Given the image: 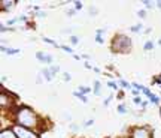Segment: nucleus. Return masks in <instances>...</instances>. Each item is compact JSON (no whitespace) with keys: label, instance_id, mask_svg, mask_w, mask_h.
<instances>
[{"label":"nucleus","instance_id":"nucleus-1","mask_svg":"<svg viewBox=\"0 0 161 138\" xmlns=\"http://www.w3.org/2000/svg\"><path fill=\"white\" fill-rule=\"evenodd\" d=\"M16 125L29 128V129H34L38 128V116L31 108L27 107H21L16 111Z\"/></svg>","mask_w":161,"mask_h":138},{"label":"nucleus","instance_id":"nucleus-2","mask_svg":"<svg viewBox=\"0 0 161 138\" xmlns=\"http://www.w3.org/2000/svg\"><path fill=\"white\" fill-rule=\"evenodd\" d=\"M112 50L116 53H127L131 50V41L128 36H124V34H118L113 42H112Z\"/></svg>","mask_w":161,"mask_h":138},{"label":"nucleus","instance_id":"nucleus-3","mask_svg":"<svg viewBox=\"0 0 161 138\" xmlns=\"http://www.w3.org/2000/svg\"><path fill=\"white\" fill-rule=\"evenodd\" d=\"M12 129H14V132L16 134L18 138H39V135L36 134V132H33L31 129H29V128H24V126H20V125H15Z\"/></svg>","mask_w":161,"mask_h":138},{"label":"nucleus","instance_id":"nucleus-4","mask_svg":"<svg viewBox=\"0 0 161 138\" xmlns=\"http://www.w3.org/2000/svg\"><path fill=\"white\" fill-rule=\"evenodd\" d=\"M131 138H151V132L148 131V128H134Z\"/></svg>","mask_w":161,"mask_h":138},{"label":"nucleus","instance_id":"nucleus-5","mask_svg":"<svg viewBox=\"0 0 161 138\" xmlns=\"http://www.w3.org/2000/svg\"><path fill=\"white\" fill-rule=\"evenodd\" d=\"M0 138H18V137L14 132V129H3V131L0 132Z\"/></svg>","mask_w":161,"mask_h":138},{"label":"nucleus","instance_id":"nucleus-6","mask_svg":"<svg viewBox=\"0 0 161 138\" xmlns=\"http://www.w3.org/2000/svg\"><path fill=\"white\" fill-rule=\"evenodd\" d=\"M0 99H2V101H0V102H2V108H8L9 107V104H11V99H9V95L8 93H2V96H0Z\"/></svg>","mask_w":161,"mask_h":138},{"label":"nucleus","instance_id":"nucleus-7","mask_svg":"<svg viewBox=\"0 0 161 138\" xmlns=\"http://www.w3.org/2000/svg\"><path fill=\"white\" fill-rule=\"evenodd\" d=\"M14 0H8V2H2V8L3 9H9V8H12L14 6Z\"/></svg>","mask_w":161,"mask_h":138},{"label":"nucleus","instance_id":"nucleus-8","mask_svg":"<svg viewBox=\"0 0 161 138\" xmlns=\"http://www.w3.org/2000/svg\"><path fill=\"white\" fill-rule=\"evenodd\" d=\"M43 75H45V78H46L48 81L52 80V72L49 71V69H43Z\"/></svg>","mask_w":161,"mask_h":138},{"label":"nucleus","instance_id":"nucleus-9","mask_svg":"<svg viewBox=\"0 0 161 138\" xmlns=\"http://www.w3.org/2000/svg\"><path fill=\"white\" fill-rule=\"evenodd\" d=\"M2 50L5 51V53H8V54H16L20 50H14V48H5V47H2Z\"/></svg>","mask_w":161,"mask_h":138},{"label":"nucleus","instance_id":"nucleus-10","mask_svg":"<svg viewBox=\"0 0 161 138\" xmlns=\"http://www.w3.org/2000/svg\"><path fill=\"white\" fill-rule=\"evenodd\" d=\"M75 96H78L80 101H82V102H87L88 99H87V96H85V95L84 93H78V92H75Z\"/></svg>","mask_w":161,"mask_h":138},{"label":"nucleus","instance_id":"nucleus-11","mask_svg":"<svg viewBox=\"0 0 161 138\" xmlns=\"http://www.w3.org/2000/svg\"><path fill=\"white\" fill-rule=\"evenodd\" d=\"M94 86H96L94 93H96V95H100V83H98V81H96V83H94Z\"/></svg>","mask_w":161,"mask_h":138},{"label":"nucleus","instance_id":"nucleus-12","mask_svg":"<svg viewBox=\"0 0 161 138\" xmlns=\"http://www.w3.org/2000/svg\"><path fill=\"white\" fill-rule=\"evenodd\" d=\"M36 57H38L39 60H46V56H45L43 53H38V54H36Z\"/></svg>","mask_w":161,"mask_h":138},{"label":"nucleus","instance_id":"nucleus-13","mask_svg":"<svg viewBox=\"0 0 161 138\" xmlns=\"http://www.w3.org/2000/svg\"><path fill=\"white\" fill-rule=\"evenodd\" d=\"M107 84H109V87H111V89H113V90H116V89H118V86H116V83H112V81H109Z\"/></svg>","mask_w":161,"mask_h":138},{"label":"nucleus","instance_id":"nucleus-14","mask_svg":"<svg viewBox=\"0 0 161 138\" xmlns=\"http://www.w3.org/2000/svg\"><path fill=\"white\" fill-rule=\"evenodd\" d=\"M118 111H119V113H121V114H124V113H125V111H127V108H125L124 105H119V107H118Z\"/></svg>","mask_w":161,"mask_h":138},{"label":"nucleus","instance_id":"nucleus-15","mask_svg":"<svg viewBox=\"0 0 161 138\" xmlns=\"http://www.w3.org/2000/svg\"><path fill=\"white\" fill-rule=\"evenodd\" d=\"M140 27H142L140 24H137V26H133V27H131V30H133V32H140Z\"/></svg>","mask_w":161,"mask_h":138},{"label":"nucleus","instance_id":"nucleus-16","mask_svg":"<svg viewBox=\"0 0 161 138\" xmlns=\"http://www.w3.org/2000/svg\"><path fill=\"white\" fill-rule=\"evenodd\" d=\"M152 47H154V45H152V42H146V44H145V50L148 51V50H152Z\"/></svg>","mask_w":161,"mask_h":138},{"label":"nucleus","instance_id":"nucleus-17","mask_svg":"<svg viewBox=\"0 0 161 138\" xmlns=\"http://www.w3.org/2000/svg\"><path fill=\"white\" fill-rule=\"evenodd\" d=\"M149 98H151V101L154 102V104H158V98H157V96H154L152 93H151V96H149Z\"/></svg>","mask_w":161,"mask_h":138},{"label":"nucleus","instance_id":"nucleus-18","mask_svg":"<svg viewBox=\"0 0 161 138\" xmlns=\"http://www.w3.org/2000/svg\"><path fill=\"white\" fill-rule=\"evenodd\" d=\"M79 90L82 92V93H88V92H89V89H88V87H84V86H80V87H79Z\"/></svg>","mask_w":161,"mask_h":138},{"label":"nucleus","instance_id":"nucleus-19","mask_svg":"<svg viewBox=\"0 0 161 138\" xmlns=\"http://www.w3.org/2000/svg\"><path fill=\"white\" fill-rule=\"evenodd\" d=\"M43 41H45V42H48V44H52L54 47H57V44H55V42H54V41H51V39H48V38H45Z\"/></svg>","mask_w":161,"mask_h":138},{"label":"nucleus","instance_id":"nucleus-20","mask_svg":"<svg viewBox=\"0 0 161 138\" xmlns=\"http://www.w3.org/2000/svg\"><path fill=\"white\" fill-rule=\"evenodd\" d=\"M70 39H72V44H78V42H79V39H78L76 36H72Z\"/></svg>","mask_w":161,"mask_h":138},{"label":"nucleus","instance_id":"nucleus-21","mask_svg":"<svg viewBox=\"0 0 161 138\" xmlns=\"http://www.w3.org/2000/svg\"><path fill=\"white\" fill-rule=\"evenodd\" d=\"M63 50H64V51H67V53H70V54H73V50H72V48H69V47H63Z\"/></svg>","mask_w":161,"mask_h":138},{"label":"nucleus","instance_id":"nucleus-22","mask_svg":"<svg viewBox=\"0 0 161 138\" xmlns=\"http://www.w3.org/2000/svg\"><path fill=\"white\" fill-rule=\"evenodd\" d=\"M133 102H134V104H140V102H142L140 96H136V98H134V99H133Z\"/></svg>","mask_w":161,"mask_h":138},{"label":"nucleus","instance_id":"nucleus-23","mask_svg":"<svg viewBox=\"0 0 161 138\" xmlns=\"http://www.w3.org/2000/svg\"><path fill=\"white\" fill-rule=\"evenodd\" d=\"M75 8H76V9H80V8H82V3H80V2H75Z\"/></svg>","mask_w":161,"mask_h":138},{"label":"nucleus","instance_id":"nucleus-24","mask_svg":"<svg viewBox=\"0 0 161 138\" xmlns=\"http://www.w3.org/2000/svg\"><path fill=\"white\" fill-rule=\"evenodd\" d=\"M96 41L98 42V44H103V39L100 38V34H97V38H96Z\"/></svg>","mask_w":161,"mask_h":138},{"label":"nucleus","instance_id":"nucleus-25","mask_svg":"<svg viewBox=\"0 0 161 138\" xmlns=\"http://www.w3.org/2000/svg\"><path fill=\"white\" fill-rule=\"evenodd\" d=\"M139 17H140V18H143V17H145V11H139Z\"/></svg>","mask_w":161,"mask_h":138},{"label":"nucleus","instance_id":"nucleus-26","mask_svg":"<svg viewBox=\"0 0 161 138\" xmlns=\"http://www.w3.org/2000/svg\"><path fill=\"white\" fill-rule=\"evenodd\" d=\"M64 80H66V81L70 80V75H69V74H64Z\"/></svg>","mask_w":161,"mask_h":138},{"label":"nucleus","instance_id":"nucleus-27","mask_svg":"<svg viewBox=\"0 0 161 138\" xmlns=\"http://www.w3.org/2000/svg\"><path fill=\"white\" fill-rule=\"evenodd\" d=\"M121 84H122V86H124V87H128V86H130V84H128V83H125V81H121Z\"/></svg>","mask_w":161,"mask_h":138},{"label":"nucleus","instance_id":"nucleus-28","mask_svg":"<svg viewBox=\"0 0 161 138\" xmlns=\"http://www.w3.org/2000/svg\"><path fill=\"white\" fill-rule=\"evenodd\" d=\"M89 125H93V120H88V122H85V126H89Z\"/></svg>","mask_w":161,"mask_h":138},{"label":"nucleus","instance_id":"nucleus-29","mask_svg":"<svg viewBox=\"0 0 161 138\" xmlns=\"http://www.w3.org/2000/svg\"><path fill=\"white\" fill-rule=\"evenodd\" d=\"M157 6H158V8H161V2H158V3H157Z\"/></svg>","mask_w":161,"mask_h":138},{"label":"nucleus","instance_id":"nucleus-30","mask_svg":"<svg viewBox=\"0 0 161 138\" xmlns=\"http://www.w3.org/2000/svg\"><path fill=\"white\" fill-rule=\"evenodd\" d=\"M160 45H161V39H160Z\"/></svg>","mask_w":161,"mask_h":138}]
</instances>
